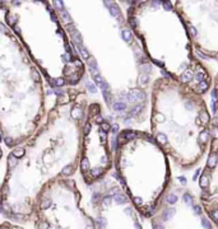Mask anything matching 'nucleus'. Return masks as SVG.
I'll use <instances>...</instances> for the list:
<instances>
[{
	"mask_svg": "<svg viewBox=\"0 0 218 229\" xmlns=\"http://www.w3.org/2000/svg\"><path fill=\"white\" fill-rule=\"evenodd\" d=\"M212 113L190 87L165 75L150 94V135L181 169L194 168L208 151Z\"/></svg>",
	"mask_w": 218,
	"mask_h": 229,
	"instance_id": "f257e3e1",
	"label": "nucleus"
},
{
	"mask_svg": "<svg viewBox=\"0 0 218 229\" xmlns=\"http://www.w3.org/2000/svg\"><path fill=\"white\" fill-rule=\"evenodd\" d=\"M128 22L147 57L176 82L204 94L213 79L198 60L180 14L170 0H133Z\"/></svg>",
	"mask_w": 218,
	"mask_h": 229,
	"instance_id": "f03ea898",
	"label": "nucleus"
},
{
	"mask_svg": "<svg viewBox=\"0 0 218 229\" xmlns=\"http://www.w3.org/2000/svg\"><path fill=\"white\" fill-rule=\"evenodd\" d=\"M115 149L116 171L133 207L152 218L171 187L170 158L144 131H121Z\"/></svg>",
	"mask_w": 218,
	"mask_h": 229,
	"instance_id": "7ed1b4c3",
	"label": "nucleus"
},
{
	"mask_svg": "<svg viewBox=\"0 0 218 229\" xmlns=\"http://www.w3.org/2000/svg\"><path fill=\"white\" fill-rule=\"evenodd\" d=\"M174 4L194 48L218 60V0H175Z\"/></svg>",
	"mask_w": 218,
	"mask_h": 229,
	"instance_id": "20e7f679",
	"label": "nucleus"
},
{
	"mask_svg": "<svg viewBox=\"0 0 218 229\" xmlns=\"http://www.w3.org/2000/svg\"><path fill=\"white\" fill-rule=\"evenodd\" d=\"M153 229H218L202 204L184 188H171L152 216Z\"/></svg>",
	"mask_w": 218,
	"mask_h": 229,
	"instance_id": "39448f33",
	"label": "nucleus"
},
{
	"mask_svg": "<svg viewBox=\"0 0 218 229\" xmlns=\"http://www.w3.org/2000/svg\"><path fill=\"white\" fill-rule=\"evenodd\" d=\"M210 139L205 164L200 173L199 202L213 223H218V74L212 83Z\"/></svg>",
	"mask_w": 218,
	"mask_h": 229,
	"instance_id": "423d86ee",
	"label": "nucleus"
},
{
	"mask_svg": "<svg viewBox=\"0 0 218 229\" xmlns=\"http://www.w3.org/2000/svg\"><path fill=\"white\" fill-rule=\"evenodd\" d=\"M74 165L73 164H68V165H65L64 168H63V171H61V174L63 176H65V177H68V176H72L73 173H74Z\"/></svg>",
	"mask_w": 218,
	"mask_h": 229,
	"instance_id": "0eeeda50",
	"label": "nucleus"
},
{
	"mask_svg": "<svg viewBox=\"0 0 218 229\" xmlns=\"http://www.w3.org/2000/svg\"><path fill=\"white\" fill-rule=\"evenodd\" d=\"M82 116H83L82 108H80V107H73V110H72V117L73 118L79 120V118H82Z\"/></svg>",
	"mask_w": 218,
	"mask_h": 229,
	"instance_id": "6e6552de",
	"label": "nucleus"
},
{
	"mask_svg": "<svg viewBox=\"0 0 218 229\" xmlns=\"http://www.w3.org/2000/svg\"><path fill=\"white\" fill-rule=\"evenodd\" d=\"M8 164L10 165V168H14L17 165V157H14V154H10L8 157Z\"/></svg>",
	"mask_w": 218,
	"mask_h": 229,
	"instance_id": "1a4fd4ad",
	"label": "nucleus"
},
{
	"mask_svg": "<svg viewBox=\"0 0 218 229\" xmlns=\"http://www.w3.org/2000/svg\"><path fill=\"white\" fill-rule=\"evenodd\" d=\"M51 82L54 83L56 87H63V85H65V80L63 79V78H58V79H51Z\"/></svg>",
	"mask_w": 218,
	"mask_h": 229,
	"instance_id": "9d476101",
	"label": "nucleus"
},
{
	"mask_svg": "<svg viewBox=\"0 0 218 229\" xmlns=\"http://www.w3.org/2000/svg\"><path fill=\"white\" fill-rule=\"evenodd\" d=\"M13 154H14V157L20 158V157L24 155V149H23V148H17V149L13 151Z\"/></svg>",
	"mask_w": 218,
	"mask_h": 229,
	"instance_id": "9b49d317",
	"label": "nucleus"
},
{
	"mask_svg": "<svg viewBox=\"0 0 218 229\" xmlns=\"http://www.w3.org/2000/svg\"><path fill=\"white\" fill-rule=\"evenodd\" d=\"M61 17H63V20H64V22H65L66 24H69V23H70L68 14H66V12H64V10H63V12H61Z\"/></svg>",
	"mask_w": 218,
	"mask_h": 229,
	"instance_id": "f8f14e48",
	"label": "nucleus"
},
{
	"mask_svg": "<svg viewBox=\"0 0 218 229\" xmlns=\"http://www.w3.org/2000/svg\"><path fill=\"white\" fill-rule=\"evenodd\" d=\"M50 200H44V201L41 202V206H42V209H47L49 206H50Z\"/></svg>",
	"mask_w": 218,
	"mask_h": 229,
	"instance_id": "ddd939ff",
	"label": "nucleus"
},
{
	"mask_svg": "<svg viewBox=\"0 0 218 229\" xmlns=\"http://www.w3.org/2000/svg\"><path fill=\"white\" fill-rule=\"evenodd\" d=\"M32 78H33L34 82H40V75H38V73L36 71V70L32 71Z\"/></svg>",
	"mask_w": 218,
	"mask_h": 229,
	"instance_id": "4468645a",
	"label": "nucleus"
},
{
	"mask_svg": "<svg viewBox=\"0 0 218 229\" xmlns=\"http://www.w3.org/2000/svg\"><path fill=\"white\" fill-rule=\"evenodd\" d=\"M4 141H5V144H6L8 146H12V145H13V139H12L10 136H6L5 139H4Z\"/></svg>",
	"mask_w": 218,
	"mask_h": 229,
	"instance_id": "2eb2a0df",
	"label": "nucleus"
},
{
	"mask_svg": "<svg viewBox=\"0 0 218 229\" xmlns=\"http://www.w3.org/2000/svg\"><path fill=\"white\" fill-rule=\"evenodd\" d=\"M54 92H55V93H56V94H59V96H63V94H64V90H63V89H61V88H60V87H58V88H55V90H54Z\"/></svg>",
	"mask_w": 218,
	"mask_h": 229,
	"instance_id": "dca6fc26",
	"label": "nucleus"
},
{
	"mask_svg": "<svg viewBox=\"0 0 218 229\" xmlns=\"http://www.w3.org/2000/svg\"><path fill=\"white\" fill-rule=\"evenodd\" d=\"M55 5L58 9H63V4H61V0H55Z\"/></svg>",
	"mask_w": 218,
	"mask_h": 229,
	"instance_id": "f3484780",
	"label": "nucleus"
},
{
	"mask_svg": "<svg viewBox=\"0 0 218 229\" xmlns=\"http://www.w3.org/2000/svg\"><path fill=\"white\" fill-rule=\"evenodd\" d=\"M47 228H49L47 223H41V229H47Z\"/></svg>",
	"mask_w": 218,
	"mask_h": 229,
	"instance_id": "a211bd4d",
	"label": "nucleus"
},
{
	"mask_svg": "<svg viewBox=\"0 0 218 229\" xmlns=\"http://www.w3.org/2000/svg\"><path fill=\"white\" fill-rule=\"evenodd\" d=\"M6 192H8V187L5 186V187L3 188V196H5V195H6Z\"/></svg>",
	"mask_w": 218,
	"mask_h": 229,
	"instance_id": "6ab92c4d",
	"label": "nucleus"
},
{
	"mask_svg": "<svg viewBox=\"0 0 218 229\" xmlns=\"http://www.w3.org/2000/svg\"><path fill=\"white\" fill-rule=\"evenodd\" d=\"M214 224H216V225H217V228H218V223H214Z\"/></svg>",
	"mask_w": 218,
	"mask_h": 229,
	"instance_id": "aec40b11",
	"label": "nucleus"
},
{
	"mask_svg": "<svg viewBox=\"0 0 218 229\" xmlns=\"http://www.w3.org/2000/svg\"><path fill=\"white\" fill-rule=\"evenodd\" d=\"M14 229H20V228H14Z\"/></svg>",
	"mask_w": 218,
	"mask_h": 229,
	"instance_id": "412c9836",
	"label": "nucleus"
},
{
	"mask_svg": "<svg viewBox=\"0 0 218 229\" xmlns=\"http://www.w3.org/2000/svg\"><path fill=\"white\" fill-rule=\"evenodd\" d=\"M0 154H1V150H0Z\"/></svg>",
	"mask_w": 218,
	"mask_h": 229,
	"instance_id": "4be33fe9",
	"label": "nucleus"
},
{
	"mask_svg": "<svg viewBox=\"0 0 218 229\" xmlns=\"http://www.w3.org/2000/svg\"><path fill=\"white\" fill-rule=\"evenodd\" d=\"M130 1H133V0H130Z\"/></svg>",
	"mask_w": 218,
	"mask_h": 229,
	"instance_id": "5701e85b",
	"label": "nucleus"
}]
</instances>
